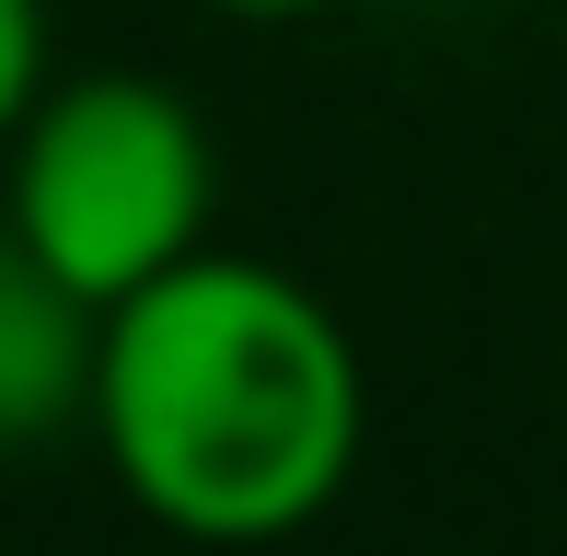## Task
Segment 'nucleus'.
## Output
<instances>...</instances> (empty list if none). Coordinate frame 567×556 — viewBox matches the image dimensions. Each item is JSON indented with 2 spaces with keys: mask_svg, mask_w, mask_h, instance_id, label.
<instances>
[{
  "mask_svg": "<svg viewBox=\"0 0 567 556\" xmlns=\"http://www.w3.org/2000/svg\"><path fill=\"white\" fill-rule=\"evenodd\" d=\"M556 383H567V337H556Z\"/></svg>",
  "mask_w": 567,
  "mask_h": 556,
  "instance_id": "obj_6",
  "label": "nucleus"
},
{
  "mask_svg": "<svg viewBox=\"0 0 567 556\" xmlns=\"http://www.w3.org/2000/svg\"><path fill=\"white\" fill-rule=\"evenodd\" d=\"M47 93V0H0V140Z\"/></svg>",
  "mask_w": 567,
  "mask_h": 556,
  "instance_id": "obj_4",
  "label": "nucleus"
},
{
  "mask_svg": "<svg viewBox=\"0 0 567 556\" xmlns=\"http://www.w3.org/2000/svg\"><path fill=\"white\" fill-rule=\"evenodd\" d=\"M82 429L140 522L186 545H278L348 498L371 383L313 278L197 244L105 301Z\"/></svg>",
  "mask_w": 567,
  "mask_h": 556,
  "instance_id": "obj_1",
  "label": "nucleus"
},
{
  "mask_svg": "<svg viewBox=\"0 0 567 556\" xmlns=\"http://www.w3.org/2000/svg\"><path fill=\"white\" fill-rule=\"evenodd\" d=\"M220 209V151L197 105L151 70H70L0 140V220L105 313L140 278L186 267Z\"/></svg>",
  "mask_w": 567,
  "mask_h": 556,
  "instance_id": "obj_2",
  "label": "nucleus"
},
{
  "mask_svg": "<svg viewBox=\"0 0 567 556\" xmlns=\"http://www.w3.org/2000/svg\"><path fill=\"white\" fill-rule=\"evenodd\" d=\"M93 337H105V313L0 220V452H35L59 429H82Z\"/></svg>",
  "mask_w": 567,
  "mask_h": 556,
  "instance_id": "obj_3",
  "label": "nucleus"
},
{
  "mask_svg": "<svg viewBox=\"0 0 567 556\" xmlns=\"http://www.w3.org/2000/svg\"><path fill=\"white\" fill-rule=\"evenodd\" d=\"M209 12H231V23H301V12H324V0H209Z\"/></svg>",
  "mask_w": 567,
  "mask_h": 556,
  "instance_id": "obj_5",
  "label": "nucleus"
}]
</instances>
